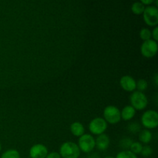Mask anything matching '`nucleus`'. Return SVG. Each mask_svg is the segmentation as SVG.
I'll use <instances>...</instances> for the list:
<instances>
[{"label":"nucleus","instance_id":"obj_1","mask_svg":"<svg viewBox=\"0 0 158 158\" xmlns=\"http://www.w3.org/2000/svg\"><path fill=\"white\" fill-rule=\"evenodd\" d=\"M80 153L81 151L77 143L72 141H66L62 143L59 154L61 158H79Z\"/></svg>","mask_w":158,"mask_h":158},{"label":"nucleus","instance_id":"obj_2","mask_svg":"<svg viewBox=\"0 0 158 158\" xmlns=\"http://www.w3.org/2000/svg\"><path fill=\"white\" fill-rule=\"evenodd\" d=\"M130 103L135 110H143L148 106V99L143 92L135 90L130 96Z\"/></svg>","mask_w":158,"mask_h":158},{"label":"nucleus","instance_id":"obj_3","mask_svg":"<svg viewBox=\"0 0 158 158\" xmlns=\"http://www.w3.org/2000/svg\"><path fill=\"white\" fill-rule=\"evenodd\" d=\"M103 119L106 123L114 125L121 120L120 110L118 107L114 105H109L103 110Z\"/></svg>","mask_w":158,"mask_h":158},{"label":"nucleus","instance_id":"obj_4","mask_svg":"<svg viewBox=\"0 0 158 158\" xmlns=\"http://www.w3.org/2000/svg\"><path fill=\"white\" fill-rule=\"evenodd\" d=\"M141 124L145 129H155L158 126V114L156 110H146L141 116Z\"/></svg>","mask_w":158,"mask_h":158},{"label":"nucleus","instance_id":"obj_5","mask_svg":"<svg viewBox=\"0 0 158 158\" xmlns=\"http://www.w3.org/2000/svg\"><path fill=\"white\" fill-rule=\"evenodd\" d=\"M143 19L148 26L156 27L158 24V8L155 6H146L143 12Z\"/></svg>","mask_w":158,"mask_h":158},{"label":"nucleus","instance_id":"obj_6","mask_svg":"<svg viewBox=\"0 0 158 158\" xmlns=\"http://www.w3.org/2000/svg\"><path fill=\"white\" fill-rule=\"evenodd\" d=\"M78 145L80 151L83 153H90L92 152L96 148L95 138L94 136L89 134H84L78 139Z\"/></svg>","mask_w":158,"mask_h":158},{"label":"nucleus","instance_id":"obj_7","mask_svg":"<svg viewBox=\"0 0 158 158\" xmlns=\"http://www.w3.org/2000/svg\"><path fill=\"white\" fill-rule=\"evenodd\" d=\"M88 128L91 134L98 136L104 134L107 129V123L103 117H95L89 122Z\"/></svg>","mask_w":158,"mask_h":158},{"label":"nucleus","instance_id":"obj_8","mask_svg":"<svg viewBox=\"0 0 158 158\" xmlns=\"http://www.w3.org/2000/svg\"><path fill=\"white\" fill-rule=\"evenodd\" d=\"M158 50L157 43L152 39L143 41L140 46V52L146 58H152L155 56Z\"/></svg>","mask_w":158,"mask_h":158},{"label":"nucleus","instance_id":"obj_9","mask_svg":"<svg viewBox=\"0 0 158 158\" xmlns=\"http://www.w3.org/2000/svg\"><path fill=\"white\" fill-rule=\"evenodd\" d=\"M49 154L47 148L42 143H35L32 145L29 151V157L31 158H46Z\"/></svg>","mask_w":158,"mask_h":158},{"label":"nucleus","instance_id":"obj_10","mask_svg":"<svg viewBox=\"0 0 158 158\" xmlns=\"http://www.w3.org/2000/svg\"><path fill=\"white\" fill-rule=\"evenodd\" d=\"M120 85L122 89L127 92L132 93L136 89V80L131 76H123L120 80Z\"/></svg>","mask_w":158,"mask_h":158},{"label":"nucleus","instance_id":"obj_11","mask_svg":"<svg viewBox=\"0 0 158 158\" xmlns=\"http://www.w3.org/2000/svg\"><path fill=\"white\" fill-rule=\"evenodd\" d=\"M95 142L97 149L101 151H104L109 148L110 140L109 136L106 135V134H102L97 136V138L95 139Z\"/></svg>","mask_w":158,"mask_h":158},{"label":"nucleus","instance_id":"obj_12","mask_svg":"<svg viewBox=\"0 0 158 158\" xmlns=\"http://www.w3.org/2000/svg\"><path fill=\"white\" fill-rule=\"evenodd\" d=\"M136 115V110L134 108H133L131 105H127L122 109L120 111V116H121L122 120L125 121H129L131 120Z\"/></svg>","mask_w":158,"mask_h":158},{"label":"nucleus","instance_id":"obj_13","mask_svg":"<svg viewBox=\"0 0 158 158\" xmlns=\"http://www.w3.org/2000/svg\"><path fill=\"white\" fill-rule=\"evenodd\" d=\"M69 130H70V132L72 133L73 135L77 137H81L82 135H83L85 134L84 126L80 122L78 121L73 122L70 125Z\"/></svg>","mask_w":158,"mask_h":158},{"label":"nucleus","instance_id":"obj_14","mask_svg":"<svg viewBox=\"0 0 158 158\" xmlns=\"http://www.w3.org/2000/svg\"><path fill=\"white\" fill-rule=\"evenodd\" d=\"M138 139L140 143H144V144L147 145L152 140V133L149 130H141L139 133Z\"/></svg>","mask_w":158,"mask_h":158},{"label":"nucleus","instance_id":"obj_15","mask_svg":"<svg viewBox=\"0 0 158 158\" xmlns=\"http://www.w3.org/2000/svg\"><path fill=\"white\" fill-rule=\"evenodd\" d=\"M146 6H143L140 2H134L131 6V11L135 15H142Z\"/></svg>","mask_w":158,"mask_h":158},{"label":"nucleus","instance_id":"obj_16","mask_svg":"<svg viewBox=\"0 0 158 158\" xmlns=\"http://www.w3.org/2000/svg\"><path fill=\"white\" fill-rule=\"evenodd\" d=\"M133 142H134V140L130 137H123L119 142V146L121 149H123V151H128Z\"/></svg>","mask_w":158,"mask_h":158},{"label":"nucleus","instance_id":"obj_17","mask_svg":"<svg viewBox=\"0 0 158 158\" xmlns=\"http://www.w3.org/2000/svg\"><path fill=\"white\" fill-rule=\"evenodd\" d=\"M1 158H20V154L15 149H9L3 152Z\"/></svg>","mask_w":158,"mask_h":158},{"label":"nucleus","instance_id":"obj_18","mask_svg":"<svg viewBox=\"0 0 158 158\" xmlns=\"http://www.w3.org/2000/svg\"><path fill=\"white\" fill-rule=\"evenodd\" d=\"M127 130L131 134H137L141 131V126L138 122H131L128 124Z\"/></svg>","mask_w":158,"mask_h":158},{"label":"nucleus","instance_id":"obj_19","mask_svg":"<svg viewBox=\"0 0 158 158\" xmlns=\"http://www.w3.org/2000/svg\"><path fill=\"white\" fill-rule=\"evenodd\" d=\"M140 38L143 41H147V40H151V31L148 28H142L140 30Z\"/></svg>","mask_w":158,"mask_h":158},{"label":"nucleus","instance_id":"obj_20","mask_svg":"<svg viewBox=\"0 0 158 158\" xmlns=\"http://www.w3.org/2000/svg\"><path fill=\"white\" fill-rule=\"evenodd\" d=\"M142 148H143V145H142L141 143L137 141H134L132 144H131L129 151H131V152L134 153V154L137 155V154H140V152L142 151Z\"/></svg>","mask_w":158,"mask_h":158},{"label":"nucleus","instance_id":"obj_21","mask_svg":"<svg viewBox=\"0 0 158 158\" xmlns=\"http://www.w3.org/2000/svg\"><path fill=\"white\" fill-rule=\"evenodd\" d=\"M148 83L144 79H140L137 81H136V89H137V91L143 92L148 89Z\"/></svg>","mask_w":158,"mask_h":158},{"label":"nucleus","instance_id":"obj_22","mask_svg":"<svg viewBox=\"0 0 158 158\" xmlns=\"http://www.w3.org/2000/svg\"><path fill=\"white\" fill-rule=\"evenodd\" d=\"M115 158H137V156L128 150V151H120Z\"/></svg>","mask_w":158,"mask_h":158},{"label":"nucleus","instance_id":"obj_23","mask_svg":"<svg viewBox=\"0 0 158 158\" xmlns=\"http://www.w3.org/2000/svg\"><path fill=\"white\" fill-rule=\"evenodd\" d=\"M140 154H141V155L143 157H148L153 154V149L149 145H145V146H143V148H142V151L140 152Z\"/></svg>","mask_w":158,"mask_h":158},{"label":"nucleus","instance_id":"obj_24","mask_svg":"<svg viewBox=\"0 0 158 158\" xmlns=\"http://www.w3.org/2000/svg\"><path fill=\"white\" fill-rule=\"evenodd\" d=\"M151 38H152L153 40L157 42L158 40V27L156 26V27L154 28L152 31H151Z\"/></svg>","mask_w":158,"mask_h":158},{"label":"nucleus","instance_id":"obj_25","mask_svg":"<svg viewBox=\"0 0 158 158\" xmlns=\"http://www.w3.org/2000/svg\"><path fill=\"white\" fill-rule=\"evenodd\" d=\"M46 158H61L58 152H50L47 154Z\"/></svg>","mask_w":158,"mask_h":158},{"label":"nucleus","instance_id":"obj_26","mask_svg":"<svg viewBox=\"0 0 158 158\" xmlns=\"http://www.w3.org/2000/svg\"><path fill=\"white\" fill-rule=\"evenodd\" d=\"M140 2H141L143 6H151V5L154 3V1H153V0H142V1H140Z\"/></svg>","mask_w":158,"mask_h":158},{"label":"nucleus","instance_id":"obj_27","mask_svg":"<svg viewBox=\"0 0 158 158\" xmlns=\"http://www.w3.org/2000/svg\"><path fill=\"white\" fill-rule=\"evenodd\" d=\"M87 158H100V157L98 154H97V153H94V154H89V155L87 157Z\"/></svg>","mask_w":158,"mask_h":158},{"label":"nucleus","instance_id":"obj_28","mask_svg":"<svg viewBox=\"0 0 158 158\" xmlns=\"http://www.w3.org/2000/svg\"><path fill=\"white\" fill-rule=\"evenodd\" d=\"M154 82H155V85L157 86V85L158 84V77H157V73L154 75Z\"/></svg>","mask_w":158,"mask_h":158},{"label":"nucleus","instance_id":"obj_29","mask_svg":"<svg viewBox=\"0 0 158 158\" xmlns=\"http://www.w3.org/2000/svg\"><path fill=\"white\" fill-rule=\"evenodd\" d=\"M104 158H114V157H110V156H108V157H104Z\"/></svg>","mask_w":158,"mask_h":158},{"label":"nucleus","instance_id":"obj_30","mask_svg":"<svg viewBox=\"0 0 158 158\" xmlns=\"http://www.w3.org/2000/svg\"><path fill=\"white\" fill-rule=\"evenodd\" d=\"M1 151H2V144L1 143H0V152H1Z\"/></svg>","mask_w":158,"mask_h":158}]
</instances>
